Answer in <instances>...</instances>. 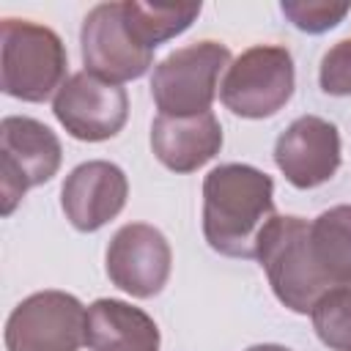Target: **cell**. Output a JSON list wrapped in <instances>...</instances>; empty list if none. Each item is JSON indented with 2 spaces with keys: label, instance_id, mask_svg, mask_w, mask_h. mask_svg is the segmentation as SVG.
<instances>
[{
  "label": "cell",
  "instance_id": "cell-1",
  "mask_svg": "<svg viewBox=\"0 0 351 351\" xmlns=\"http://www.w3.org/2000/svg\"><path fill=\"white\" fill-rule=\"evenodd\" d=\"M277 217L274 181L252 165H219L203 181V236L228 258H255L263 228Z\"/></svg>",
  "mask_w": 351,
  "mask_h": 351
},
{
  "label": "cell",
  "instance_id": "cell-2",
  "mask_svg": "<svg viewBox=\"0 0 351 351\" xmlns=\"http://www.w3.org/2000/svg\"><path fill=\"white\" fill-rule=\"evenodd\" d=\"M66 82V47L60 36L30 19L0 22V88L22 101H47Z\"/></svg>",
  "mask_w": 351,
  "mask_h": 351
},
{
  "label": "cell",
  "instance_id": "cell-3",
  "mask_svg": "<svg viewBox=\"0 0 351 351\" xmlns=\"http://www.w3.org/2000/svg\"><path fill=\"white\" fill-rule=\"evenodd\" d=\"M274 296L293 313H310L313 304L329 291L315 271L310 255V222L302 217H274L261 239L258 252Z\"/></svg>",
  "mask_w": 351,
  "mask_h": 351
},
{
  "label": "cell",
  "instance_id": "cell-4",
  "mask_svg": "<svg viewBox=\"0 0 351 351\" xmlns=\"http://www.w3.org/2000/svg\"><path fill=\"white\" fill-rule=\"evenodd\" d=\"M230 66V49L219 41H197L170 52L156 63L151 96L159 115H200L211 110L219 74Z\"/></svg>",
  "mask_w": 351,
  "mask_h": 351
},
{
  "label": "cell",
  "instance_id": "cell-5",
  "mask_svg": "<svg viewBox=\"0 0 351 351\" xmlns=\"http://www.w3.org/2000/svg\"><path fill=\"white\" fill-rule=\"evenodd\" d=\"M293 58L285 47L255 44L244 49L219 85L222 104L241 118H271L293 96Z\"/></svg>",
  "mask_w": 351,
  "mask_h": 351
},
{
  "label": "cell",
  "instance_id": "cell-6",
  "mask_svg": "<svg viewBox=\"0 0 351 351\" xmlns=\"http://www.w3.org/2000/svg\"><path fill=\"white\" fill-rule=\"evenodd\" d=\"M60 140L36 118L8 115L0 123V197L8 217L27 189L47 184L60 167Z\"/></svg>",
  "mask_w": 351,
  "mask_h": 351
},
{
  "label": "cell",
  "instance_id": "cell-7",
  "mask_svg": "<svg viewBox=\"0 0 351 351\" xmlns=\"http://www.w3.org/2000/svg\"><path fill=\"white\" fill-rule=\"evenodd\" d=\"M85 337L88 310L66 291L30 293L5 321L8 351H80Z\"/></svg>",
  "mask_w": 351,
  "mask_h": 351
},
{
  "label": "cell",
  "instance_id": "cell-8",
  "mask_svg": "<svg viewBox=\"0 0 351 351\" xmlns=\"http://www.w3.org/2000/svg\"><path fill=\"white\" fill-rule=\"evenodd\" d=\"M52 112L74 140L101 143L123 129L129 118V96L115 82L90 71H77L55 93Z\"/></svg>",
  "mask_w": 351,
  "mask_h": 351
},
{
  "label": "cell",
  "instance_id": "cell-9",
  "mask_svg": "<svg viewBox=\"0 0 351 351\" xmlns=\"http://www.w3.org/2000/svg\"><path fill=\"white\" fill-rule=\"evenodd\" d=\"M80 47L85 71L115 85L143 77L154 60V52L145 49L126 27L123 3L93 5L82 22Z\"/></svg>",
  "mask_w": 351,
  "mask_h": 351
},
{
  "label": "cell",
  "instance_id": "cell-10",
  "mask_svg": "<svg viewBox=\"0 0 351 351\" xmlns=\"http://www.w3.org/2000/svg\"><path fill=\"white\" fill-rule=\"evenodd\" d=\"M173 252L165 233L145 222L123 225L107 247V277L134 299L156 296L170 277Z\"/></svg>",
  "mask_w": 351,
  "mask_h": 351
},
{
  "label": "cell",
  "instance_id": "cell-11",
  "mask_svg": "<svg viewBox=\"0 0 351 351\" xmlns=\"http://www.w3.org/2000/svg\"><path fill=\"white\" fill-rule=\"evenodd\" d=\"M274 162L288 184L313 189L326 184L340 167L337 126L318 115L296 118L274 143Z\"/></svg>",
  "mask_w": 351,
  "mask_h": 351
},
{
  "label": "cell",
  "instance_id": "cell-12",
  "mask_svg": "<svg viewBox=\"0 0 351 351\" xmlns=\"http://www.w3.org/2000/svg\"><path fill=\"white\" fill-rule=\"evenodd\" d=\"M126 197H129L126 173L104 159L77 165L66 176L60 189L63 214L82 233H93L104 228L110 219H115L123 211Z\"/></svg>",
  "mask_w": 351,
  "mask_h": 351
},
{
  "label": "cell",
  "instance_id": "cell-13",
  "mask_svg": "<svg viewBox=\"0 0 351 351\" xmlns=\"http://www.w3.org/2000/svg\"><path fill=\"white\" fill-rule=\"evenodd\" d=\"M151 148L154 156L173 173H192L214 159L222 148V126L217 115H156L151 123Z\"/></svg>",
  "mask_w": 351,
  "mask_h": 351
},
{
  "label": "cell",
  "instance_id": "cell-14",
  "mask_svg": "<svg viewBox=\"0 0 351 351\" xmlns=\"http://www.w3.org/2000/svg\"><path fill=\"white\" fill-rule=\"evenodd\" d=\"M90 351H159L156 321L121 299H96L88 307V337Z\"/></svg>",
  "mask_w": 351,
  "mask_h": 351
},
{
  "label": "cell",
  "instance_id": "cell-15",
  "mask_svg": "<svg viewBox=\"0 0 351 351\" xmlns=\"http://www.w3.org/2000/svg\"><path fill=\"white\" fill-rule=\"evenodd\" d=\"M310 255L326 288H351V206H332L310 222Z\"/></svg>",
  "mask_w": 351,
  "mask_h": 351
},
{
  "label": "cell",
  "instance_id": "cell-16",
  "mask_svg": "<svg viewBox=\"0 0 351 351\" xmlns=\"http://www.w3.org/2000/svg\"><path fill=\"white\" fill-rule=\"evenodd\" d=\"M200 14V3H176V5H159V3H140V0H123V19L132 36L145 47L156 49L159 44L181 36Z\"/></svg>",
  "mask_w": 351,
  "mask_h": 351
},
{
  "label": "cell",
  "instance_id": "cell-17",
  "mask_svg": "<svg viewBox=\"0 0 351 351\" xmlns=\"http://www.w3.org/2000/svg\"><path fill=\"white\" fill-rule=\"evenodd\" d=\"M318 340L332 351H351V288H329L310 310Z\"/></svg>",
  "mask_w": 351,
  "mask_h": 351
},
{
  "label": "cell",
  "instance_id": "cell-18",
  "mask_svg": "<svg viewBox=\"0 0 351 351\" xmlns=\"http://www.w3.org/2000/svg\"><path fill=\"white\" fill-rule=\"evenodd\" d=\"M282 14L288 22L304 33H326L346 19L351 3H332V0H285Z\"/></svg>",
  "mask_w": 351,
  "mask_h": 351
},
{
  "label": "cell",
  "instance_id": "cell-19",
  "mask_svg": "<svg viewBox=\"0 0 351 351\" xmlns=\"http://www.w3.org/2000/svg\"><path fill=\"white\" fill-rule=\"evenodd\" d=\"M318 82L329 96H351V38L337 41L321 58Z\"/></svg>",
  "mask_w": 351,
  "mask_h": 351
},
{
  "label": "cell",
  "instance_id": "cell-20",
  "mask_svg": "<svg viewBox=\"0 0 351 351\" xmlns=\"http://www.w3.org/2000/svg\"><path fill=\"white\" fill-rule=\"evenodd\" d=\"M247 351H291V348L277 346V343H261V346H250Z\"/></svg>",
  "mask_w": 351,
  "mask_h": 351
}]
</instances>
